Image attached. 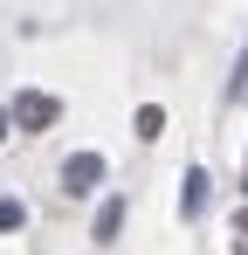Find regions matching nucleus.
Returning a JSON list of instances; mask_svg holds the SVG:
<instances>
[{"instance_id":"nucleus-7","label":"nucleus","mask_w":248,"mask_h":255,"mask_svg":"<svg viewBox=\"0 0 248 255\" xmlns=\"http://www.w3.org/2000/svg\"><path fill=\"white\" fill-rule=\"evenodd\" d=\"M248 90V48H242V62H235V83H228V97H242Z\"/></svg>"},{"instance_id":"nucleus-5","label":"nucleus","mask_w":248,"mask_h":255,"mask_svg":"<svg viewBox=\"0 0 248 255\" xmlns=\"http://www.w3.org/2000/svg\"><path fill=\"white\" fill-rule=\"evenodd\" d=\"M159 131H165V111H159V104H145V111H138V138H159Z\"/></svg>"},{"instance_id":"nucleus-4","label":"nucleus","mask_w":248,"mask_h":255,"mask_svg":"<svg viewBox=\"0 0 248 255\" xmlns=\"http://www.w3.org/2000/svg\"><path fill=\"white\" fill-rule=\"evenodd\" d=\"M118 228H124V193H111V200L97 207V228H90V235H97V242H118Z\"/></svg>"},{"instance_id":"nucleus-3","label":"nucleus","mask_w":248,"mask_h":255,"mask_svg":"<svg viewBox=\"0 0 248 255\" xmlns=\"http://www.w3.org/2000/svg\"><path fill=\"white\" fill-rule=\"evenodd\" d=\"M200 207H207V172H200V166H186V179H179V214L193 221Z\"/></svg>"},{"instance_id":"nucleus-8","label":"nucleus","mask_w":248,"mask_h":255,"mask_svg":"<svg viewBox=\"0 0 248 255\" xmlns=\"http://www.w3.org/2000/svg\"><path fill=\"white\" fill-rule=\"evenodd\" d=\"M235 235H248V207H235Z\"/></svg>"},{"instance_id":"nucleus-2","label":"nucleus","mask_w":248,"mask_h":255,"mask_svg":"<svg viewBox=\"0 0 248 255\" xmlns=\"http://www.w3.org/2000/svg\"><path fill=\"white\" fill-rule=\"evenodd\" d=\"M97 179H104V159H97V152H69V159H62V193H69V200L97 193Z\"/></svg>"},{"instance_id":"nucleus-6","label":"nucleus","mask_w":248,"mask_h":255,"mask_svg":"<svg viewBox=\"0 0 248 255\" xmlns=\"http://www.w3.org/2000/svg\"><path fill=\"white\" fill-rule=\"evenodd\" d=\"M21 221H28V207H21V200H0V235H14Z\"/></svg>"},{"instance_id":"nucleus-1","label":"nucleus","mask_w":248,"mask_h":255,"mask_svg":"<svg viewBox=\"0 0 248 255\" xmlns=\"http://www.w3.org/2000/svg\"><path fill=\"white\" fill-rule=\"evenodd\" d=\"M55 118H62V104H55L48 90H21L14 111H7V125H21V131H48Z\"/></svg>"}]
</instances>
